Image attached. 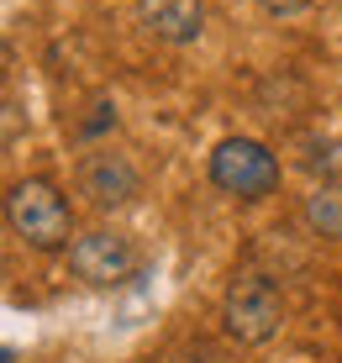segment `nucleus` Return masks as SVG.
I'll list each match as a JSON object with an SVG mask.
<instances>
[{"instance_id":"f257e3e1","label":"nucleus","mask_w":342,"mask_h":363,"mask_svg":"<svg viewBox=\"0 0 342 363\" xmlns=\"http://www.w3.org/2000/svg\"><path fill=\"white\" fill-rule=\"evenodd\" d=\"M6 227L32 253H58L74 237V211L53 179H16L6 190Z\"/></svg>"},{"instance_id":"f03ea898","label":"nucleus","mask_w":342,"mask_h":363,"mask_svg":"<svg viewBox=\"0 0 342 363\" xmlns=\"http://www.w3.org/2000/svg\"><path fill=\"white\" fill-rule=\"evenodd\" d=\"M221 327H226V337H232L237 347L274 342L280 327H285V295H280V284H274L269 274L243 269L232 284H226V295H221Z\"/></svg>"},{"instance_id":"7ed1b4c3","label":"nucleus","mask_w":342,"mask_h":363,"mask_svg":"<svg viewBox=\"0 0 342 363\" xmlns=\"http://www.w3.org/2000/svg\"><path fill=\"white\" fill-rule=\"evenodd\" d=\"M280 158L258 143V137H221L211 153V184L237 200H263L280 190Z\"/></svg>"},{"instance_id":"20e7f679","label":"nucleus","mask_w":342,"mask_h":363,"mask_svg":"<svg viewBox=\"0 0 342 363\" xmlns=\"http://www.w3.org/2000/svg\"><path fill=\"white\" fill-rule=\"evenodd\" d=\"M69 269H74V279L95 284V290H111V284H126L137 274V247H132V237L95 227V232H79L69 242Z\"/></svg>"},{"instance_id":"39448f33","label":"nucleus","mask_w":342,"mask_h":363,"mask_svg":"<svg viewBox=\"0 0 342 363\" xmlns=\"http://www.w3.org/2000/svg\"><path fill=\"white\" fill-rule=\"evenodd\" d=\"M137 169H132V158L126 153H111V147H95V153H84V164H79V195L90 200L95 211H116L126 206V200L137 195Z\"/></svg>"},{"instance_id":"423d86ee","label":"nucleus","mask_w":342,"mask_h":363,"mask_svg":"<svg viewBox=\"0 0 342 363\" xmlns=\"http://www.w3.org/2000/svg\"><path fill=\"white\" fill-rule=\"evenodd\" d=\"M137 21L158 37V43H200L206 32V0H137Z\"/></svg>"},{"instance_id":"0eeeda50","label":"nucleus","mask_w":342,"mask_h":363,"mask_svg":"<svg viewBox=\"0 0 342 363\" xmlns=\"http://www.w3.org/2000/svg\"><path fill=\"white\" fill-rule=\"evenodd\" d=\"M300 216H306V227L316 237H342V179L316 184L306 195V206H300Z\"/></svg>"},{"instance_id":"6e6552de","label":"nucleus","mask_w":342,"mask_h":363,"mask_svg":"<svg viewBox=\"0 0 342 363\" xmlns=\"http://www.w3.org/2000/svg\"><path fill=\"white\" fill-rule=\"evenodd\" d=\"M295 147H300V169H306L316 184L342 179V143L337 137H300Z\"/></svg>"},{"instance_id":"1a4fd4ad","label":"nucleus","mask_w":342,"mask_h":363,"mask_svg":"<svg viewBox=\"0 0 342 363\" xmlns=\"http://www.w3.org/2000/svg\"><path fill=\"white\" fill-rule=\"evenodd\" d=\"M263 11H269V16H300V11L311 6V0H258Z\"/></svg>"},{"instance_id":"9d476101","label":"nucleus","mask_w":342,"mask_h":363,"mask_svg":"<svg viewBox=\"0 0 342 363\" xmlns=\"http://www.w3.org/2000/svg\"><path fill=\"white\" fill-rule=\"evenodd\" d=\"M200 363H226V358H216V353H206V358H200Z\"/></svg>"}]
</instances>
